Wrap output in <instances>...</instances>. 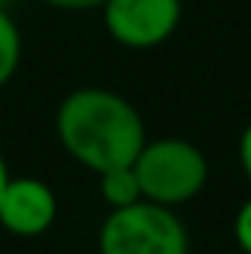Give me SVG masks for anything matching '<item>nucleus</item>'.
<instances>
[{"label": "nucleus", "mask_w": 251, "mask_h": 254, "mask_svg": "<svg viewBox=\"0 0 251 254\" xmlns=\"http://www.w3.org/2000/svg\"><path fill=\"white\" fill-rule=\"evenodd\" d=\"M57 136L71 160L95 175L130 166L148 133L139 110L119 92L86 86L65 95L57 110Z\"/></svg>", "instance_id": "obj_1"}, {"label": "nucleus", "mask_w": 251, "mask_h": 254, "mask_svg": "<svg viewBox=\"0 0 251 254\" xmlns=\"http://www.w3.org/2000/svg\"><path fill=\"white\" fill-rule=\"evenodd\" d=\"M130 166L139 178L142 198L163 207H181L192 201L207 187L210 175L204 151L195 142L178 136L145 139Z\"/></svg>", "instance_id": "obj_2"}, {"label": "nucleus", "mask_w": 251, "mask_h": 254, "mask_svg": "<svg viewBox=\"0 0 251 254\" xmlns=\"http://www.w3.org/2000/svg\"><path fill=\"white\" fill-rule=\"evenodd\" d=\"M101 254H189V234L175 207L136 201L110 210L98 231Z\"/></svg>", "instance_id": "obj_3"}, {"label": "nucleus", "mask_w": 251, "mask_h": 254, "mask_svg": "<svg viewBox=\"0 0 251 254\" xmlns=\"http://www.w3.org/2000/svg\"><path fill=\"white\" fill-rule=\"evenodd\" d=\"M107 33L133 51H148L169 42L181 24V0H104Z\"/></svg>", "instance_id": "obj_4"}, {"label": "nucleus", "mask_w": 251, "mask_h": 254, "mask_svg": "<svg viewBox=\"0 0 251 254\" xmlns=\"http://www.w3.org/2000/svg\"><path fill=\"white\" fill-rule=\"evenodd\" d=\"M60 213L57 192L39 178H9L0 195V228L15 237H42Z\"/></svg>", "instance_id": "obj_5"}, {"label": "nucleus", "mask_w": 251, "mask_h": 254, "mask_svg": "<svg viewBox=\"0 0 251 254\" xmlns=\"http://www.w3.org/2000/svg\"><path fill=\"white\" fill-rule=\"evenodd\" d=\"M98 187H101V198L110 204V210L142 201L139 178H136L133 166H113V169L101 172L98 175Z\"/></svg>", "instance_id": "obj_6"}, {"label": "nucleus", "mask_w": 251, "mask_h": 254, "mask_svg": "<svg viewBox=\"0 0 251 254\" xmlns=\"http://www.w3.org/2000/svg\"><path fill=\"white\" fill-rule=\"evenodd\" d=\"M21 54H24L21 30L12 21V15L0 9V89L15 77V71L21 65Z\"/></svg>", "instance_id": "obj_7"}, {"label": "nucleus", "mask_w": 251, "mask_h": 254, "mask_svg": "<svg viewBox=\"0 0 251 254\" xmlns=\"http://www.w3.org/2000/svg\"><path fill=\"white\" fill-rule=\"evenodd\" d=\"M234 237H237V249L251 254V198L237 210V219H234Z\"/></svg>", "instance_id": "obj_8"}, {"label": "nucleus", "mask_w": 251, "mask_h": 254, "mask_svg": "<svg viewBox=\"0 0 251 254\" xmlns=\"http://www.w3.org/2000/svg\"><path fill=\"white\" fill-rule=\"evenodd\" d=\"M237 154H240V166H243V172H246V178H249V184H251V122L243 127V133H240Z\"/></svg>", "instance_id": "obj_9"}, {"label": "nucleus", "mask_w": 251, "mask_h": 254, "mask_svg": "<svg viewBox=\"0 0 251 254\" xmlns=\"http://www.w3.org/2000/svg\"><path fill=\"white\" fill-rule=\"evenodd\" d=\"M54 9H65V12H86V9H101L104 0H42Z\"/></svg>", "instance_id": "obj_10"}, {"label": "nucleus", "mask_w": 251, "mask_h": 254, "mask_svg": "<svg viewBox=\"0 0 251 254\" xmlns=\"http://www.w3.org/2000/svg\"><path fill=\"white\" fill-rule=\"evenodd\" d=\"M9 166H6V160H3V154H0V195H3V190H6V184H9Z\"/></svg>", "instance_id": "obj_11"}, {"label": "nucleus", "mask_w": 251, "mask_h": 254, "mask_svg": "<svg viewBox=\"0 0 251 254\" xmlns=\"http://www.w3.org/2000/svg\"><path fill=\"white\" fill-rule=\"evenodd\" d=\"M231 254H249V252H240V249H237V252H231Z\"/></svg>", "instance_id": "obj_12"}]
</instances>
